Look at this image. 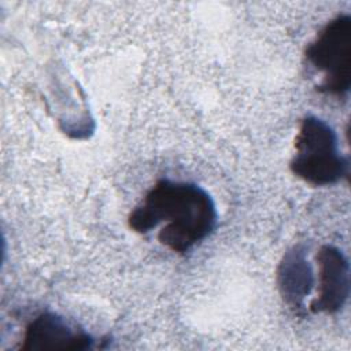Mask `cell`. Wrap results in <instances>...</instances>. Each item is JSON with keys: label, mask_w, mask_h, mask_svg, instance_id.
Instances as JSON below:
<instances>
[{"label": "cell", "mask_w": 351, "mask_h": 351, "mask_svg": "<svg viewBox=\"0 0 351 351\" xmlns=\"http://www.w3.org/2000/svg\"><path fill=\"white\" fill-rule=\"evenodd\" d=\"M306 62L321 75L319 93L346 97L351 88V16L332 18L304 49Z\"/></svg>", "instance_id": "3957f363"}, {"label": "cell", "mask_w": 351, "mask_h": 351, "mask_svg": "<svg viewBox=\"0 0 351 351\" xmlns=\"http://www.w3.org/2000/svg\"><path fill=\"white\" fill-rule=\"evenodd\" d=\"M277 284L284 302L295 311L306 307L304 299L314 285V276L306 252L300 247L288 250L277 269Z\"/></svg>", "instance_id": "8992f818"}, {"label": "cell", "mask_w": 351, "mask_h": 351, "mask_svg": "<svg viewBox=\"0 0 351 351\" xmlns=\"http://www.w3.org/2000/svg\"><path fill=\"white\" fill-rule=\"evenodd\" d=\"M291 173L311 186H329L350 176V159L340 154L335 129L315 115L299 121Z\"/></svg>", "instance_id": "7a4b0ae2"}, {"label": "cell", "mask_w": 351, "mask_h": 351, "mask_svg": "<svg viewBox=\"0 0 351 351\" xmlns=\"http://www.w3.org/2000/svg\"><path fill=\"white\" fill-rule=\"evenodd\" d=\"M318 265V291L308 310L314 314H336L350 296V265L347 256L335 245H322L315 255Z\"/></svg>", "instance_id": "5b68a950"}, {"label": "cell", "mask_w": 351, "mask_h": 351, "mask_svg": "<svg viewBox=\"0 0 351 351\" xmlns=\"http://www.w3.org/2000/svg\"><path fill=\"white\" fill-rule=\"evenodd\" d=\"M217 223L215 202L204 188L169 178L158 180L128 215L130 230L147 234L159 228L158 241L180 255L210 237Z\"/></svg>", "instance_id": "6da1fadb"}, {"label": "cell", "mask_w": 351, "mask_h": 351, "mask_svg": "<svg viewBox=\"0 0 351 351\" xmlns=\"http://www.w3.org/2000/svg\"><path fill=\"white\" fill-rule=\"evenodd\" d=\"M96 339L53 311H41L25 328L19 351H86Z\"/></svg>", "instance_id": "277c9868"}]
</instances>
